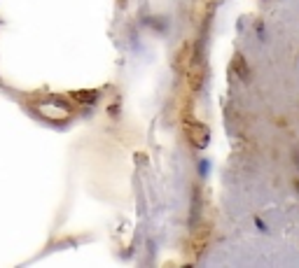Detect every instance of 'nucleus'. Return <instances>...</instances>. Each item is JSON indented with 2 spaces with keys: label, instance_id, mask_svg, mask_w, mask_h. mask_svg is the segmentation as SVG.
Masks as SVG:
<instances>
[{
  "label": "nucleus",
  "instance_id": "nucleus-1",
  "mask_svg": "<svg viewBox=\"0 0 299 268\" xmlns=\"http://www.w3.org/2000/svg\"><path fill=\"white\" fill-rule=\"evenodd\" d=\"M187 133L196 147H206V145H208V136H211V133H208V126L206 124H201V121H189Z\"/></svg>",
  "mask_w": 299,
  "mask_h": 268
},
{
  "label": "nucleus",
  "instance_id": "nucleus-2",
  "mask_svg": "<svg viewBox=\"0 0 299 268\" xmlns=\"http://www.w3.org/2000/svg\"><path fill=\"white\" fill-rule=\"evenodd\" d=\"M234 66H236V70L245 77V66H243V59H241V56H236V63H234Z\"/></svg>",
  "mask_w": 299,
  "mask_h": 268
}]
</instances>
